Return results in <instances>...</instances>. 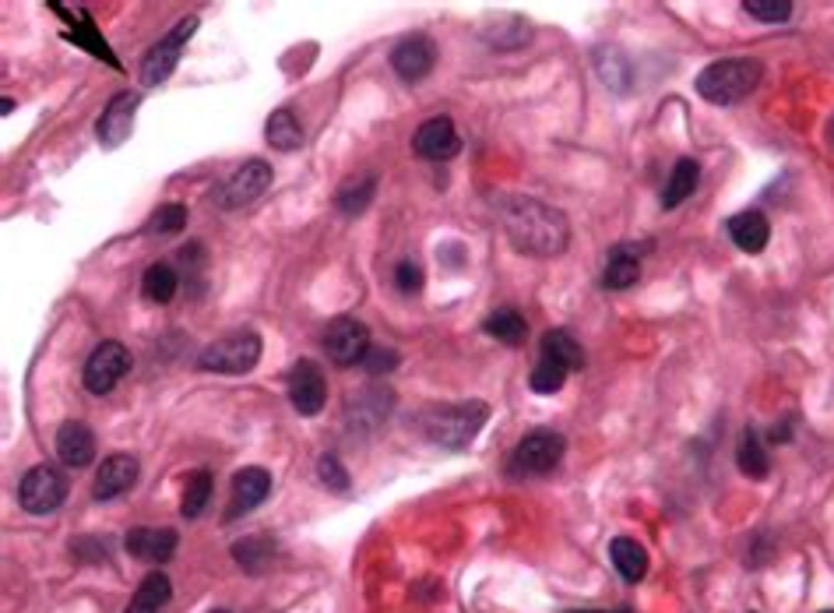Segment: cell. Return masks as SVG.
<instances>
[{"label":"cell","mask_w":834,"mask_h":613,"mask_svg":"<svg viewBox=\"0 0 834 613\" xmlns=\"http://www.w3.org/2000/svg\"><path fill=\"white\" fill-rule=\"evenodd\" d=\"M271 493V472L261 466H247L232 476V505L226 511V519H240V515H250L264 497Z\"/></svg>","instance_id":"obj_17"},{"label":"cell","mask_w":834,"mask_h":613,"mask_svg":"<svg viewBox=\"0 0 834 613\" xmlns=\"http://www.w3.org/2000/svg\"><path fill=\"white\" fill-rule=\"evenodd\" d=\"M736 466H740V472L747 476V480H758V484L768 480L771 458H768V451L761 445V434L753 430V427H747L740 434V445H736Z\"/></svg>","instance_id":"obj_22"},{"label":"cell","mask_w":834,"mask_h":613,"mask_svg":"<svg viewBox=\"0 0 834 613\" xmlns=\"http://www.w3.org/2000/svg\"><path fill=\"white\" fill-rule=\"evenodd\" d=\"M173 600V582L166 579L163 571H152L148 579L138 585L134 592V600L127 603L124 613H163V606Z\"/></svg>","instance_id":"obj_26"},{"label":"cell","mask_w":834,"mask_h":613,"mask_svg":"<svg viewBox=\"0 0 834 613\" xmlns=\"http://www.w3.org/2000/svg\"><path fill=\"white\" fill-rule=\"evenodd\" d=\"M743 11L753 18V22L782 25L792 18V0H743Z\"/></svg>","instance_id":"obj_35"},{"label":"cell","mask_w":834,"mask_h":613,"mask_svg":"<svg viewBox=\"0 0 834 613\" xmlns=\"http://www.w3.org/2000/svg\"><path fill=\"white\" fill-rule=\"evenodd\" d=\"M482 332L503 342V346H521V342L529 339V321L518 311H511V306H500V311H493L487 321H482Z\"/></svg>","instance_id":"obj_27"},{"label":"cell","mask_w":834,"mask_h":613,"mask_svg":"<svg viewBox=\"0 0 834 613\" xmlns=\"http://www.w3.org/2000/svg\"><path fill=\"white\" fill-rule=\"evenodd\" d=\"M567 451L564 434L556 430H532L518 440V448L508 458L511 476H546L560 466V458Z\"/></svg>","instance_id":"obj_5"},{"label":"cell","mask_w":834,"mask_h":613,"mask_svg":"<svg viewBox=\"0 0 834 613\" xmlns=\"http://www.w3.org/2000/svg\"><path fill=\"white\" fill-rule=\"evenodd\" d=\"M697 184H701V163H697V159H680V163L673 166L669 180H666L663 208H680L697 190Z\"/></svg>","instance_id":"obj_24"},{"label":"cell","mask_w":834,"mask_h":613,"mask_svg":"<svg viewBox=\"0 0 834 613\" xmlns=\"http://www.w3.org/2000/svg\"><path fill=\"white\" fill-rule=\"evenodd\" d=\"M761 79L764 64L758 56H726V61H715L697 74V92L715 106H736L758 92Z\"/></svg>","instance_id":"obj_2"},{"label":"cell","mask_w":834,"mask_h":613,"mask_svg":"<svg viewBox=\"0 0 834 613\" xmlns=\"http://www.w3.org/2000/svg\"><path fill=\"white\" fill-rule=\"evenodd\" d=\"M184 226H187V205L169 201V205L155 208L148 226H145V233H152V237H173V233H180Z\"/></svg>","instance_id":"obj_31"},{"label":"cell","mask_w":834,"mask_h":613,"mask_svg":"<svg viewBox=\"0 0 834 613\" xmlns=\"http://www.w3.org/2000/svg\"><path fill=\"white\" fill-rule=\"evenodd\" d=\"M177 282L180 279H177V272H173V264L155 261V264H148V272L142 279V293L152 303H169L173 297H177Z\"/></svg>","instance_id":"obj_29"},{"label":"cell","mask_w":834,"mask_h":613,"mask_svg":"<svg viewBox=\"0 0 834 613\" xmlns=\"http://www.w3.org/2000/svg\"><path fill=\"white\" fill-rule=\"evenodd\" d=\"M11 110H14V100H4V103H0V113H4V117H8Z\"/></svg>","instance_id":"obj_40"},{"label":"cell","mask_w":834,"mask_h":613,"mask_svg":"<svg viewBox=\"0 0 834 613\" xmlns=\"http://www.w3.org/2000/svg\"><path fill=\"white\" fill-rule=\"evenodd\" d=\"M642 279V251H634V243H616L606 261L603 285L606 290H630Z\"/></svg>","instance_id":"obj_19"},{"label":"cell","mask_w":834,"mask_h":613,"mask_svg":"<svg viewBox=\"0 0 834 613\" xmlns=\"http://www.w3.org/2000/svg\"><path fill=\"white\" fill-rule=\"evenodd\" d=\"M542 356L564 363L567 371H585V350H581V342L564 329L546 332V339H542Z\"/></svg>","instance_id":"obj_28"},{"label":"cell","mask_w":834,"mask_h":613,"mask_svg":"<svg viewBox=\"0 0 834 613\" xmlns=\"http://www.w3.org/2000/svg\"><path fill=\"white\" fill-rule=\"evenodd\" d=\"M261 335L254 329H237L201 350L198 367L216 374H250L261 360Z\"/></svg>","instance_id":"obj_4"},{"label":"cell","mask_w":834,"mask_h":613,"mask_svg":"<svg viewBox=\"0 0 834 613\" xmlns=\"http://www.w3.org/2000/svg\"><path fill=\"white\" fill-rule=\"evenodd\" d=\"M398 350H392V346H371L366 350V356H363V363L359 367L366 371V374H392L395 367H398Z\"/></svg>","instance_id":"obj_36"},{"label":"cell","mask_w":834,"mask_h":613,"mask_svg":"<svg viewBox=\"0 0 834 613\" xmlns=\"http://www.w3.org/2000/svg\"><path fill=\"white\" fill-rule=\"evenodd\" d=\"M67 501V476L56 466H35L18 484V505L29 515H50Z\"/></svg>","instance_id":"obj_6"},{"label":"cell","mask_w":834,"mask_h":613,"mask_svg":"<svg viewBox=\"0 0 834 613\" xmlns=\"http://www.w3.org/2000/svg\"><path fill=\"white\" fill-rule=\"evenodd\" d=\"M271 180H275V174H271V166L261 163V159H247L237 174H232L219 190H216V205L226 208V212H237V208H247L254 205L264 190L271 187Z\"/></svg>","instance_id":"obj_8"},{"label":"cell","mask_w":834,"mask_h":613,"mask_svg":"<svg viewBox=\"0 0 834 613\" xmlns=\"http://www.w3.org/2000/svg\"><path fill=\"white\" fill-rule=\"evenodd\" d=\"M64 35H67V40H74L77 46H85L92 56H103L106 64L121 67V64H116V56L110 53L106 40H100V32H95V25H92V18H88V14H82V22H74V32H64Z\"/></svg>","instance_id":"obj_34"},{"label":"cell","mask_w":834,"mask_h":613,"mask_svg":"<svg viewBox=\"0 0 834 613\" xmlns=\"http://www.w3.org/2000/svg\"><path fill=\"white\" fill-rule=\"evenodd\" d=\"M177 532L173 529H155V526H138L127 532V553L134 561L145 564H166L173 553H177Z\"/></svg>","instance_id":"obj_16"},{"label":"cell","mask_w":834,"mask_h":613,"mask_svg":"<svg viewBox=\"0 0 834 613\" xmlns=\"http://www.w3.org/2000/svg\"><path fill=\"white\" fill-rule=\"evenodd\" d=\"M56 458H61L67 469L92 466L95 434L85 424H77V419H67V424H61V430H56Z\"/></svg>","instance_id":"obj_18"},{"label":"cell","mask_w":834,"mask_h":613,"mask_svg":"<svg viewBox=\"0 0 834 613\" xmlns=\"http://www.w3.org/2000/svg\"><path fill=\"white\" fill-rule=\"evenodd\" d=\"M729 237L743 254H761L771 240V226L761 212H740L729 219Z\"/></svg>","instance_id":"obj_20"},{"label":"cell","mask_w":834,"mask_h":613,"mask_svg":"<svg viewBox=\"0 0 834 613\" xmlns=\"http://www.w3.org/2000/svg\"><path fill=\"white\" fill-rule=\"evenodd\" d=\"M413 148L419 152L423 159H434V163H448L455 159L461 152V138H458V127L451 117H430L423 121L416 138H413Z\"/></svg>","instance_id":"obj_13"},{"label":"cell","mask_w":834,"mask_h":613,"mask_svg":"<svg viewBox=\"0 0 834 613\" xmlns=\"http://www.w3.org/2000/svg\"><path fill=\"white\" fill-rule=\"evenodd\" d=\"M567 367L564 363H556V360H546L542 356L539 363H535V371H532V377H529V385H532V392L535 395H556L560 388H564V381H567Z\"/></svg>","instance_id":"obj_32"},{"label":"cell","mask_w":834,"mask_h":613,"mask_svg":"<svg viewBox=\"0 0 834 613\" xmlns=\"http://www.w3.org/2000/svg\"><path fill=\"white\" fill-rule=\"evenodd\" d=\"M824 613H834V610H824Z\"/></svg>","instance_id":"obj_43"},{"label":"cell","mask_w":834,"mask_h":613,"mask_svg":"<svg viewBox=\"0 0 834 613\" xmlns=\"http://www.w3.org/2000/svg\"><path fill=\"white\" fill-rule=\"evenodd\" d=\"M134 484H138V458H134V455H110V458H103L100 472H95L92 497H95V501H113V497L127 493Z\"/></svg>","instance_id":"obj_15"},{"label":"cell","mask_w":834,"mask_h":613,"mask_svg":"<svg viewBox=\"0 0 834 613\" xmlns=\"http://www.w3.org/2000/svg\"><path fill=\"white\" fill-rule=\"evenodd\" d=\"M264 138H268L271 148H279V152H296L303 145V127L296 121V113L289 106L271 113L268 124H264Z\"/></svg>","instance_id":"obj_25"},{"label":"cell","mask_w":834,"mask_h":613,"mask_svg":"<svg viewBox=\"0 0 834 613\" xmlns=\"http://www.w3.org/2000/svg\"><path fill=\"white\" fill-rule=\"evenodd\" d=\"M289 402L300 416H317L327 402V381L314 360H300L289 371Z\"/></svg>","instance_id":"obj_11"},{"label":"cell","mask_w":834,"mask_h":613,"mask_svg":"<svg viewBox=\"0 0 834 613\" xmlns=\"http://www.w3.org/2000/svg\"><path fill=\"white\" fill-rule=\"evenodd\" d=\"M131 371V353L124 342H100V346L92 350V356L85 360V388L92 395H110L116 388V381Z\"/></svg>","instance_id":"obj_9"},{"label":"cell","mask_w":834,"mask_h":613,"mask_svg":"<svg viewBox=\"0 0 834 613\" xmlns=\"http://www.w3.org/2000/svg\"><path fill=\"white\" fill-rule=\"evenodd\" d=\"M609 558H613V568L624 574V582L637 585L648 574V550L630 540V536H616V540L609 543Z\"/></svg>","instance_id":"obj_21"},{"label":"cell","mask_w":834,"mask_h":613,"mask_svg":"<svg viewBox=\"0 0 834 613\" xmlns=\"http://www.w3.org/2000/svg\"><path fill=\"white\" fill-rule=\"evenodd\" d=\"M434 64H437V43L430 35H405L392 50V67L405 82H423L434 71Z\"/></svg>","instance_id":"obj_14"},{"label":"cell","mask_w":834,"mask_h":613,"mask_svg":"<svg viewBox=\"0 0 834 613\" xmlns=\"http://www.w3.org/2000/svg\"><path fill=\"white\" fill-rule=\"evenodd\" d=\"M490 416V406L487 402H448V406H430L423 409L419 416V430L426 440H434V445H444V448H465L469 440L482 430V424H487Z\"/></svg>","instance_id":"obj_3"},{"label":"cell","mask_w":834,"mask_h":613,"mask_svg":"<svg viewBox=\"0 0 834 613\" xmlns=\"http://www.w3.org/2000/svg\"><path fill=\"white\" fill-rule=\"evenodd\" d=\"M138 92H116L110 106L103 110L100 124H95V134H100V145L103 148H121L131 138V127H134V113H138Z\"/></svg>","instance_id":"obj_12"},{"label":"cell","mask_w":834,"mask_h":613,"mask_svg":"<svg viewBox=\"0 0 834 613\" xmlns=\"http://www.w3.org/2000/svg\"><path fill=\"white\" fill-rule=\"evenodd\" d=\"M211 613H229V610H211Z\"/></svg>","instance_id":"obj_42"},{"label":"cell","mask_w":834,"mask_h":613,"mask_svg":"<svg viewBox=\"0 0 834 613\" xmlns=\"http://www.w3.org/2000/svg\"><path fill=\"white\" fill-rule=\"evenodd\" d=\"M208 501H211V472L208 469H198L187 480V487H184V505H180V511L187 515V519H198V515L208 508Z\"/></svg>","instance_id":"obj_33"},{"label":"cell","mask_w":834,"mask_h":613,"mask_svg":"<svg viewBox=\"0 0 834 613\" xmlns=\"http://www.w3.org/2000/svg\"><path fill=\"white\" fill-rule=\"evenodd\" d=\"M503 233L518 254L529 258H560L571 243V226L560 208L535 198H508L500 205Z\"/></svg>","instance_id":"obj_1"},{"label":"cell","mask_w":834,"mask_h":613,"mask_svg":"<svg viewBox=\"0 0 834 613\" xmlns=\"http://www.w3.org/2000/svg\"><path fill=\"white\" fill-rule=\"evenodd\" d=\"M324 350L335 360V367H356L371 350V332L356 318H335L324 332Z\"/></svg>","instance_id":"obj_10"},{"label":"cell","mask_w":834,"mask_h":613,"mask_svg":"<svg viewBox=\"0 0 834 613\" xmlns=\"http://www.w3.org/2000/svg\"><path fill=\"white\" fill-rule=\"evenodd\" d=\"M232 558H237V564L250 574H258L271 564V558H275V543L268 540V536H250V540L237 543L232 547Z\"/></svg>","instance_id":"obj_30"},{"label":"cell","mask_w":834,"mask_h":613,"mask_svg":"<svg viewBox=\"0 0 834 613\" xmlns=\"http://www.w3.org/2000/svg\"><path fill=\"white\" fill-rule=\"evenodd\" d=\"M317 476H321V484H324L327 490H335V493L348 490V472H345V466L338 463L335 455H321V463H317Z\"/></svg>","instance_id":"obj_37"},{"label":"cell","mask_w":834,"mask_h":613,"mask_svg":"<svg viewBox=\"0 0 834 613\" xmlns=\"http://www.w3.org/2000/svg\"><path fill=\"white\" fill-rule=\"evenodd\" d=\"M198 22H201L198 14L180 18L177 29H173L169 35H163V40L145 53V61H142V82H145L148 89H152V85H163V82L169 79V74H173V67L180 64V53H184V46H187L190 35L198 32Z\"/></svg>","instance_id":"obj_7"},{"label":"cell","mask_w":834,"mask_h":613,"mask_svg":"<svg viewBox=\"0 0 834 613\" xmlns=\"http://www.w3.org/2000/svg\"><path fill=\"white\" fill-rule=\"evenodd\" d=\"M827 138H831V145H834V117H831V124H827Z\"/></svg>","instance_id":"obj_41"},{"label":"cell","mask_w":834,"mask_h":613,"mask_svg":"<svg viewBox=\"0 0 834 613\" xmlns=\"http://www.w3.org/2000/svg\"><path fill=\"white\" fill-rule=\"evenodd\" d=\"M395 285H398V293H405V297L419 293V290H423V264L413 261V258L398 261V268H395Z\"/></svg>","instance_id":"obj_38"},{"label":"cell","mask_w":834,"mask_h":613,"mask_svg":"<svg viewBox=\"0 0 834 613\" xmlns=\"http://www.w3.org/2000/svg\"><path fill=\"white\" fill-rule=\"evenodd\" d=\"M374 195H377V174H356L338 187L335 205L342 216H363L366 208H371Z\"/></svg>","instance_id":"obj_23"},{"label":"cell","mask_w":834,"mask_h":613,"mask_svg":"<svg viewBox=\"0 0 834 613\" xmlns=\"http://www.w3.org/2000/svg\"><path fill=\"white\" fill-rule=\"evenodd\" d=\"M567 613H634V610L619 606V610H567Z\"/></svg>","instance_id":"obj_39"}]
</instances>
